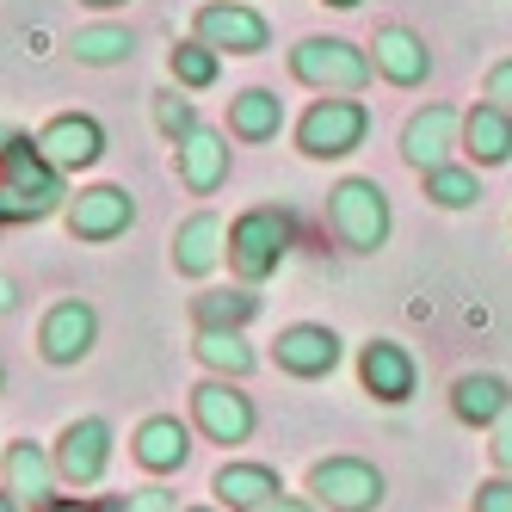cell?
I'll list each match as a JSON object with an SVG mask.
<instances>
[{"label":"cell","mask_w":512,"mask_h":512,"mask_svg":"<svg viewBox=\"0 0 512 512\" xmlns=\"http://www.w3.org/2000/svg\"><path fill=\"white\" fill-rule=\"evenodd\" d=\"M426 198L438 204V210H469V204H482V179H475L469 167H438V173H426Z\"/></svg>","instance_id":"cell-28"},{"label":"cell","mask_w":512,"mask_h":512,"mask_svg":"<svg viewBox=\"0 0 512 512\" xmlns=\"http://www.w3.org/2000/svg\"><path fill=\"white\" fill-rule=\"evenodd\" d=\"M364 130H371V112H364L358 99H315L309 112H303V124H297V142H303V155H315V161H340V155H352L358 142H364Z\"/></svg>","instance_id":"cell-5"},{"label":"cell","mask_w":512,"mask_h":512,"mask_svg":"<svg viewBox=\"0 0 512 512\" xmlns=\"http://www.w3.org/2000/svg\"><path fill=\"white\" fill-rule=\"evenodd\" d=\"M216 260H229V235H223V223H216L210 210L186 216V223H179V235H173V266L186 272V278H210Z\"/></svg>","instance_id":"cell-18"},{"label":"cell","mask_w":512,"mask_h":512,"mask_svg":"<svg viewBox=\"0 0 512 512\" xmlns=\"http://www.w3.org/2000/svg\"><path fill=\"white\" fill-rule=\"evenodd\" d=\"M260 512H315V500H290V494H278V500H266Z\"/></svg>","instance_id":"cell-35"},{"label":"cell","mask_w":512,"mask_h":512,"mask_svg":"<svg viewBox=\"0 0 512 512\" xmlns=\"http://www.w3.org/2000/svg\"><path fill=\"white\" fill-rule=\"evenodd\" d=\"M192 420L210 445H247L260 414H253V401L235 389V377H210V383L192 389Z\"/></svg>","instance_id":"cell-7"},{"label":"cell","mask_w":512,"mask_h":512,"mask_svg":"<svg viewBox=\"0 0 512 512\" xmlns=\"http://www.w3.org/2000/svg\"><path fill=\"white\" fill-rule=\"evenodd\" d=\"M167 68H173V81L179 87H210L216 81V68H223V56H216L204 38H186V44H173V56H167Z\"/></svg>","instance_id":"cell-29"},{"label":"cell","mask_w":512,"mask_h":512,"mask_svg":"<svg viewBox=\"0 0 512 512\" xmlns=\"http://www.w3.org/2000/svg\"><path fill=\"white\" fill-rule=\"evenodd\" d=\"M290 247H297V223H290V210L260 204V210L235 216V229H229V266H235L241 284H260V278H272L290 260Z\"/></svg>","instance_id":"cell-2"},{"label":"cell","mask_w":512,"mask_h":512,"mask_svg":"<svg viewBox=\"0 0 512 512\" xmlns=\"http://www.w3.org/2000/svg\"><path fill=\"white\" fill-rule=\"evenodd\" d=\"M38 149H44V161H50L56 173H81V167H93V161L105 155V130H99V118H87V112H62V118H50V124L38 130Z\"/></svg>","instance_id":"cell-12"},{"label":"cell","mask_w":512,"mask_h":512,"mask_svg":"<svg viewBox=\"0 0 512 512\" xmlns=\"http://www.w3.org/2000/svg\"><path fill=\"white\" fill-rule=\"evenodd\" d=\"M327 223L352 253H377L389 241V192L377 179H340L327 192Z\"/></svg>","instance_id":"cell-3"},{"label":"cell","mask_w":512,"mask_h":512,"mask_svg":"<svg viewBox=\"0 0 512 512\" xmlns=\"http://www.w3.org/2000/svg\"><path fill=\"white\" fill-rule=\"evenodd\" d=\"M327 7H358V0H327Z\"/></svg>","instance_id":"cell-40"},{"label":"cell","mask_w":512,"mask_h":512,"mask_svg":"<svg viewBox=\"0 0 512 512\" xmlns=\"http://www.w3.org/2000/svg\"><path fill=\"white\" fill-rule=\"evenodd\" d=\"M13 303H19V290H13V278H7V272H0V315H7Z\"/></svg>","instance_id":"cell-37"},{"label":"cell","mask_w":512,"mask_h":512,"mask_svg":"<svg viewBox=\"0 0 512 512\" xmlns=\"http://www.w3.org/2000/svg\"><path fill=\"white\" fill-rule=\"evenodd\" d=\"M62 223H68L75 241H112V235H124L136 223V198L124 186H81L75 198H68Z\"/></svg>","instance_id":"cell-9"},{"label":"cell","mask_w":512,"mask_h":512,"mask_svg":"<svg viewBox=\"0 0 512 512\" xmlns=\"http://www.w3.org/2000/svg\"><path fill=\"white\" fill-rule=\"evenodd\" d=\"M463 149L482 167L512 161V112H500V105H475V112L463 118Z\"/></svg>","instance_id":"cell-23"},{"label":"cell","mask_w":512,"mask_h":512,"mask_svg":"<svg viewBox=\"0 0 512 512\" xmlns=\"http://www.w3.org/2000/svg\"><path fill=\"white\" fill-rule=\"evenodd\" d=\"M371 56H364L358 44L346 38H303L297 50H290V75H297L303 87L315 93H358L364 81H371Z\"/></svg>","instance_id":"cell-4"},{"label":"cell","mask_w":512,"mask_h":512,"mask_svg":"<svg viewBox=\"0 0 512 512\" xmlns=\"http://www.w3.org/2000/svg\"><path fill=\"white\" fill-rule=\"evenodd\" d=\"M488 432H494V445H488V451H494L500 475H512V408H506V414H500V420H494Z\"/></svg>","instance_id":"cell-32"},{"label":"cell","mask_w":512,"mask_h":512,"mask_svg":"<svg viewBox=\"0 0 512 512\" xmlns=\"http://www.w3.org/2000/svg\"><path fill=\"white\" fill-rule=\"evenodd\" d=\"M192 512H210V506H192Z\"/></svg>","instance_id":"cell-42"},{"label":"cell","mask_w":512,"mask_h":512,"mask_svg":"<svg viewBox=\"0 0 512 512\" xmlns=\"http://www.w3.org/2000/svg\"><path fill=\"white\" fill-rule=\"evenodd\" d=\"M87 7H124V0H87Z\"/></svg>","instance_id":"cell-39"},{"label":"cell","mask_w":512,"mask_h":512,"mask_svg":"<svg viewBox=\"0 0 512 512\" xmlns=\"http://www.w3.org/2000/svg\"><path fill=\"white\" fill-rule=\"evenodd\" d=\"M358 377H364V389H371L377 401H389V408H401V401L414 395V383H420L414 352L401 340H371V346H364L358 352Z\"/></svg>","instance_id":"cell-14"},{"label":"cell","mask_w":512,"mask_h":512,"mask_svg":"<svg viewBox=\"0 0 512 512\" xmlns=\"http://www.w3.org/2000/svg\"><path fill=\"white\" fill-rule=\"evenodd\" d=\"M0 475H7V494L19 506H50L56 500V451L31 445V438H19V445H7V463H0Z\"/></svg>","instance_id":"cell-16"},{"label":"cell","mask_w":512,"mask_h":512,"mask_svg":"<svg viewBox=\"0 0 512 512\" xmlns=\"http://www.w3.org/2000/svg\"><path fill=\"white\" fill-rule=\"evenodd\" d=\"M469 500H475V512H512V475H500V482H482Z\"/></svg>","instance_id":"cell-31"},{"label":"cell","mask_w":512,"mask_h":512,"mask_svg":"<svg viewBox=\"0 0 512 512\" xmlns=\"http://www.w3.org/2000/svg\"><path fill=\"white\" fill-rule=\"evenodd\" d=\"M38 512H99V506H93V500H68V494H56V500L38 506Z\"/></svg>","instance_id":"cell-36"},{"label":"cell","mask_w":512,"mask_h":512,"mask_svg":"<svg viewBox=\"0 0 512 512\" xmlns=\"http://www.w3.org/2000/svg\"><path fill=\"white\" fill-rule=\"evenodd\" d=\"M506 408H512V383L494 377V371H463V377L451 383V414H457L463 426H494Z\"/></svg>","instance_id":"cell-20"},{"label":"cell","mask_w":512,"mask_h":512,"mask_svg":"<svg viewBox=\"0 0 512 512\" xmlns=\"http://www.w3.org/2000/svg\"><path fill=\"white\" fill-rule=\"evenodd\" d=\"M93 340H99V315H93V303H81V297H62V303L44 315V327H38V352H44L50 364H81V358L93 352Z\"/></svg>","instance_id":"cell-13"},{"label":"cell","mask_w":512,"mask_h":512,"mask_svg":"<svg viewBox=\"0 0 512 512\" xmlns=\"http://www.w3.org/2000/svg\"><path fill=\"white\" fill-rule=\"evenodd\" d=\"M0 389H7V364H0Z\"/></svg>","instance_id":"cell-41"},{"label":"cell","mask_w":512,"mask_h":512,"mask_svg":"<svg viewBox=\"0 0 512 512\" xmlns=\"http://www.w3.org/2000/svg\"><path fill=\"white\" fill-rule=\"evenodd\" d=\"M216 500L229 512H260L266 500H278V475L266 463H223L216 469Z\"/></svg>","instance_id":"cell-22"},{"label":"cell","mask_w":512,"mask_h":512,"mask_svg":"<svg viewBox=\"0 0 512 512\" xmlns=\"http://www.w3.org/2000/svg\"><path fill=\"white\" fill-rule=\"evenodd\" d=\"M75 56L87 68H112V62L136 56V38H130L124 25H87V31H75Z\"/></svg>","instance_id":"cell-27"},{"label":"cell","mask_w":512,"mask_h":512,"mask_svg":"<svg viewBox=\"0 0 512 512\" xmlns=\"http://www.w3.org/2000/svg\"><path fill=\"white\" fill-rule=\"evenodd\" d=\"M334 364H340V334L334 327L297 321V327L278 334V371H290V377H334Z\"/></svg>","instance_id":"cell-15"},{"label":"cell","mask_w":512,"mask_h":512,"mask_svg":"<svg viewBox=\"0 0 512 512\" xmlns=\"http://www.w3.org/2000/svg\"><path fill=\"white\" fill-rule=\"evenodd\" d=\"M253 315H260V297H253L247 284H235V290H204V297H192V321H198V327H247Z\"/></svg>","instance_id":"cell-26"},{"label":"cell","mask_w":512,"mask_h":512,"mask_svg":"<svg viewBox=\"0 0 512 512\" xmlns=\"http://www.w3.org/2000/svg\"><path fill=\"white\" fill-rule=\"evenodd\" d=\"M68 210L62 173L44 161L38 136H0V223H44V216Z\"/></svg>","instance_id":"cell-1"},{"label":"cell","mask_w":512,"mask_h":512,"mask_svg":"<svg viewBox=\"0 0 512 512\" xmlns=\"http://www.w3.org/2000/svg\"><path fill=\"white\" fill-rule=\"evenodd\" d=\"M457 136H463V118L451 105H426V112H414L408 130H401V155H408L414 173H438V167H451Z\"/></svg>","instance_id":"cell-11"},{"label":"cell","mask_w":512,"mask_h":512,"mask_svg":"<svg viewBox=\"0 0 512 512\" xmlns=\"http://www.w3.org/2000/svg\"><path fill=\"white\" fill-rule=\"evenodd\" d=\"M488 105H500V112H512V56L488 75Z\"/></svg>","instance_id":"cell-34"},{"label":"cell","mask_w":512,"mask_h":512,"mask_svg":"<svg viewBox=\"0 0 512 512\" xmlns=\"http://www.w3.org/2000/svg\"><path fill=\"white\" fill-rule=\"evenodd\" d=\"M278 124H284L278 93L247 87V93H235V99H229V130H235L241 142H272V136H278Z\"/></svg>","instance_id":"cell-25"},{"label":"cell","mask_w":512,"mask_h":512,"mask_svg":"<svg viewBox=\"0 0 512 512\" xmlns=\"http://www.w3.org/2000/svg\"><path fill=\"white\" fill-rule=\"evenodd\" d=\"M0 512H25V506H19V500H13L7 488H0Z\"/></svg>","instance_id":"cell-38"},{"label":"cell","mask_w":512,"mask_h":512,"mask_svg":"<svg viewBox=\"0 0 512 512\" xmlns=\"http://www.w3.org/2000/svg\"><path fill=\"white\" fill-rule=\"evenodd\" d=\"M186 457H192V426L179 414H149L136 426V463L142 469L173 475V469H186Z\"/></svg>","instance_id":"cell-17"},{"label":"cell","mask_w":512,"mask_h":512,"mask_svg":"<svg viewBox=\"0 0 512 512\" xmlns=\"http://www.w3.org/2000/svg\"><path fill=\"white\" fill-rule=\"evenodd\" d=\"M198 364H210V371L216 377H253V364H260V358H253V346L241 340V327H198Z\"/></svg>","instance_id":"cell-24"},{"label":"cell","mask_w":512,"mask_h":512,"mask_svg":"<svg viewBox=\"0 0 512 512\" xmlns=\"http://www.w3.org/2000/svg\"><path fill=\"white\" fill-rule=\"evenodd\" d=\"M371 50H377V75L395 81V87H420L432 75V56H426V44L414 38L408 25H383Z\"/></svg>","instance_id":"cell-21"},{"label":"cell","mask_w":512,"mask_h":512,"mask_svg":"<svg viewBox=\"0 0 512 512\" xmlns=\"http://www.w3.org/2000/svg\"><path fill=\"white\" fill-rule=\"evenodd\" d=\"M155 124H161V136H167V142L192 136V130H198V112H192V99L179 93V87H161V93H155Z\"/></svg>","instance_id":"cell-30"},{"label":"cell","mask_w":512,"mask_h":512,"mask_svg":"<svg viewBox=\"0 0 512 512\" xmlns=\"http://www.w3.org/2000/svg\"><path fill=\"white\" fill-rule=\"evenodd\" d=\"M173 155H179V179H186V186L204 198V192H216L229 179V142L216 136V130H192V136H179L173 142Z\"/></svg>","instance_id":"cell-19"},{"label":"cell","mask_w":512,"mask_h":512,"mask_svg":"<svg viewBox=\"0 0 512 512\" xmlns=\"http://www.w3.org/2000/svg\"><path fill=\"white\" fill-rule=\"evenodd\" d=\"M198 38L216 56H260L272 31L253 7H241V0H216V7H198Z\"/></svg>","instance_id":"cell-10"},{"label":"cell","mask_w":512,"mask_h":512,"mask_svg":"<svg viewBox=\"0 0 512 512\" xmlns=\"http://www.w3.org/2000/svg\"><path fill=\"white\" fill-rule=\"evenodd\" d=\"M105 463H112V426L99 414L68 420L62 438H56V475L62 482L68 488H93V482H105Z\"/></svg>","instance_id":"cell-8"},{"label":"cell","mask_w":512,"mask_h":512,"mask_svg":"<svg viewBox=\"0 0 512 512\" xmlns=\"http://www.w3.org/2000/svg\"><path fill=\"white\" fill-rule=\"evenodd\" d=\"M309 494L327 512H371L383 506V469L364 457H321L309 469Z\"/></svg>","instance_id":"cell-6"},{"label":"cell","mask_w":512,"mask_h":512,"mask_svg":"<svg viewBox=\"0 0 512 512\" xmlns=\"http://www.w3.org/2000/svg\"><path fill=\"white\" fill-rule=\"evenodd\" d=\"M124 512H173V494L167 488H136V494H124Z\"/></svg>","instance_id":"cell-33"}]
</instances>
